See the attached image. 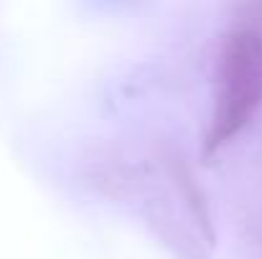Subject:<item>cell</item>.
I'll return each mask as SVG.
<instances>
[{
  "label": "cell",
  "instance_id": "6da1fadb",
  "mask_svg": "<svg viewBox=\"0 0 262 259\" xmlns=\"http://www.w3.org/2000/svg\"><path fill=\"white\" fill-rule=\"evenodd\" d=\"M262 104V36L237 31L224 41L216 72L214 117L209 130L211 148L232 140Z\"/></svg>",
  "mask_w": 262,
  "mask_h": 259
}]
</instances>
